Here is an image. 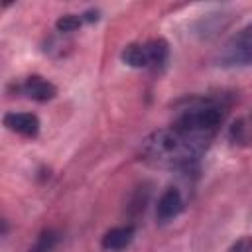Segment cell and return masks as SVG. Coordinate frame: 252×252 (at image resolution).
<instances>
[{
    "label": "cell",
    "mask_w": 252,
    "mask_h": 252,
    "mask_svg": "<svg viewBox=\"0 0 252 252\" xmlns=\"http://www.w3.org/2000/svg\"><path fill=\"white\" fill-rule=\"evenodd\" d=\"M122 59L124 63L132 65V67H150L148 65V53H146V45L142 43H132L122 51Z\"/></svg>",
    "instance_id": "9c48e42d"
},
{
    "label": "cell",
    "mask_w": 252,
    "mask_h": 252,
    "mask_svg": "<svg viewBox=\"0 0 252 252\" xmlns=\"http://www.w3.org/2000/svg\"><path fill=\"white\" fill-rule=\"evenodd\" d=\"M57 240H59V234H57L55 230H45V232L37 238L35 246H33L30 252H49V250L57 244Z\"/></svg>",
    "instance_id": "30bf717a"
},
{
    "label": "cell",
    "mask_w": 252,
    "mask_h": 252,
    "mask_svg": "<svg viewBox=\"0 0 252 252\" xmlns=\"http://www.w3.org/2000/svg\"><path fill=\"white\" fill-rule=\"evenodd\" d=\"M211 140L213 136L189 132L177 126L161 128L142 142V158L156 167H187L205 154Z\"/></svg>",
    "instance_id": "6da1fadb"
},
{
    "label": "cell",
    "mask_w": 252,
    "mask_h": 252,
    "mask_svg": "<svg viewBox=\"0 0 252 252\" xmlns=\"http://www.w3.org/2000/svg\"><path fill=\"white\" fill-rule=\"evenodd\" d=\"M222 120V114L219 108L215 106H197L191 110H185L173 126L189 130V132H197V134H207V136H215L219 124Z\"/></svg>",
    "instance_id": "3957f363"
},
{
    "label": "cell",
    "mask_w": 252,
    "mask_h": 252,
    "mask_svg": "<svg viewBox=\"0 0 252 252\" xmlns=\"http://www.w3.org/2000/svg\"><path fill=\"white\" fill-rule=\"evenodd\" d=\"M83 22H85V18H83V16L65 14V16H61V18L55 22V28H57L59 32H75Z\"/></svg>",
    "instance_id": "8fae6325"
},
{
    "label": "cell",
    "mask_w": 252,
    "mask_h": 252,
    "mask_svg": "<svg viewBox=\"0 0 252 252\" xmlns=\"http://www.w3.org/2000/svg\"><path fill=\"white\" fill-rule=\"evenodd\" d=\"M4 126L16 134L33 138L39 130V120L32 112H8L4 114Z\"/></svg>",
    "instance_id": "5b68a950"
},
{
    "label": "cell",
    "mask_w": 252,
    "mask_h": 252,
    "mask_svg": "<svg viewBox=\"0 0 252 252\" xmlns=\"http://www.w3.org/2000/svg\"><path fill=\"white\" fill-rule=\"evenodd\" d=\"M183 209V197L179 193V189L175 187H167L161 197L158 199V207H156V217L159 222H167L171 219H175Z\"/></svg>",
    "instance_id": "277c9868"
},
{
    "label": "cell",
    "mask_w": 252,
    "mask_h": 252,
    "mask_svg": "<svg viewBox=\"0 0 252 252\" xmlns=\"http://www.w3.org/2000/svg\"><path fill=\"white\" fill-rule=\"evenodd\" d=\"M222 67H244L252 65V24L234 33L217 57Z\"/></svg>",
    "instance_id": "7a4b0ae2"
},
{
    "label": "cell",
    "mask_w": 252,
    "mask_h": 252,
    "mask_svg": "<svg viewBox=\"0 0 252 252\" xmlns=\"http://www.w3.org/2000/svg\"><path fill=\"white\" fill-rule=\"evenodd\" d=\"M24 93H26L30 98L37 100V102H45V100H51V98L57 94V89H55L47 79H43V77H39V75H32V77H28L26 83H24Z\"/></svg>",
    "instance_id": "52a82bcc"
},
{
    "label": "cell",
    "mask_w": 252,
    "mask_h": 252,
    "mask_svg": "<svg viewBox=\"0 0 252 252\" xmlns=\"http://www.w3.org/2000/svg\"><path fill=\"white\" fill-rule=\"evenodd\" d=\"M144 45H146V53H148V65L161 67L167 59V43L163 39H152Z\"/></svg>",
    "instance_id": "ba28073f"
},
{
    "label": "cell",
    "mask_w": 252,
    "mask_h": 252,
    "mask_svg": "<svg viewBox=\"0 0 252 252\" xmlns=\"http://www.w3.org/2000/svg\"><path fill=\"white\" fill-rule=\"evenodd\" d=\"M134 238V226L126 224V226H114L110 230L104 232L102 240H100V246L108 252H118V250H124Z\"/></svg>",
    "instance_id": "8992f818"
},
{
    "label": "cell",
    "mask_w": 252,
    "mask_h": 252,
    "mask_svg": "<svg viewBox=\"0 0 252 252\" xmlns=\"http://www.w3.org/2000/svg\"><path fill=\"white\" fill-rule=\"evenodd\" d=\"M228 252H252V238H250V236H242V238H238V240L230 246Z\"/></svg>",
    "instance_id": "7c38bea8"
}]
</instances>
